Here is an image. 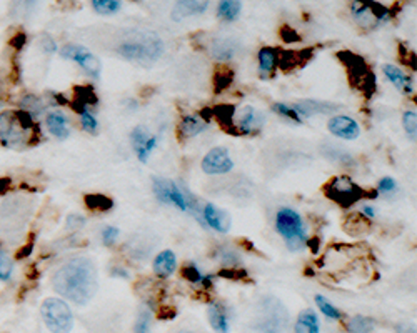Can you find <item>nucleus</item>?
I'll use <instances>...</instances> for the list:
<instances>
[{
    "label": "nucleus",
    "instance_id": "obj_1",
    "mask_svg": "<svg viewBox=\"0 0 417 333\" xmlns=\"http://www.w3.org/2000/svg\"><path fill=\"white\" fill-rule=\"evenodd\" d=\"M52 288L60 297L77 305H85L94 298L99 288V275L96 264L89 256H77L67 260L50 278Z\"/></svg>",
    "mask_w": 417,
    "mask_h": 333
},
{
    "label": "nucleus",
    "instance_id": "obj_2",
    "mask_svg": "<svg viewBox=\"0 0 417 333\" xmlns=\"http://www.w3.org/2000/svg\"><path fill=\"white\" fill-rule=\"evenodd\" d=\"M39 137L35 118L26 111L0 113V142L12 150H23ZM39 142V140H37Z\"/></svg>",
    "mask_w": 417,
    "mask_h": 333
},
{
    "label": "nucleus",
    "instance_id": "obj_3",
    "mask_svg": "<svg viewBox=\"0 0 417 333\" xmlns=\"http://www.w3.org/2000/svg\"><path fill=\"white\" fill-rule=\"evenodd\" d=\"M40 315L50 333H70L74 328V313L62 298L49 297L42 302Z\"/></svg>",
    "mask_w": 417,
    "mask_h": 333
},
{
    "label": "nucleus",
    "instance_id": "obj_4",
    "mask_svg": "<svg viewBox=\"0 0 417 333\" xmlns=\"http://www.w3.org/2000/svg\"><path fill=\"white\" fill-rule=\"evenodd\" d=\"M276 230L286 240L289 250L297 252L306 245V227L302 217L289 207H282L276 215Z\"/></svg>",
    "mask_w": 417,
    "mask_h": 333
},
{
    "label": "nucleus",
    "instance_id": "obj_5",
    "mask_svg": "<svg viewBox=\"0 0 417 333\" xmlns=\"http://www.w3.org/2000/svg\"><path fill=\"white\" fill-rule=\"evenodd\" d=\"M287 310L277 298H262L255 318V330L260 333H282L287 327Z\"/></svg>",
    "mask_w": 417,
    "mask_h": 333
},
{
    "label": "nucleus",
    "instance_id": "obj_6",
    "mask_svg": "<svg viewBox=\"0 0 417 333\" xmlns=\"http://www.w3.org/2000/svg\"><path fill=\"white\" fill-rule=\"evenodd\" d=\"M164 44L157 35H144L142 39L124 42L117 47V54L127 60L155 62L162 55Z\"/></svg>",
    "mask_w": 417,
    "mask_h": 333
},
{
    "label": "nucleus",
    "instance_id": "obj_7",
    "mask_svg": "<svg viewBox=\"0 0 417 333\" xmlns=\"http://www.w3.org/2000/svg\"><path fill=\"white\" fill-rule=\"evenodd\" d=\"M326 195L327 198L339 203L340 207H350L364 197H371V192H366L362 187H359L350 177L339 175L326 185Z\"/></svg>",
    "mask_w": 417,
    "mask_h": 333
},
{
    "label": "nucleus",
    "instance_id": "obj_8",
    "mask_svg": "<svg viewBox=\"0 0 417 333\" xmlns=\"http://www.w3.org/2000/svg\"><path fill=\"white\" fill-rule=\"evenodd\" d=\"M154 193L159 202L165 203V205H175L182 212H192L196 208L191 193L184 192L174 180L154 179Z\"/></svg>",
    "mask_w": 417,
    "mask_h": 333
},
{
    "label": "nucleus",
    "instance_id": "obj_9",
    "mask_svg": "<svg viewBox=\"0 0 417 333\" xmlns=\"http://www.w3.org/2000/svg\"><path fill=\"white\" fill-rule=\"evenodd\" d=\"M339 59H343L344 64L348 65L349 77L354 82L355 89H361L366 94V97H372L374 90H376V77L367 69L362 57L350 54V52H340Z\"/></svg>",
    "mask_w": 417,
    "mask_h": 333
},
{
    "label": "nucleus",
    "instance_id": "obj_10",
    "mask_svg": "<svg viewBox=\"0 0 417 333\" xmlns=\"http://www.w3.org/2000/svg\"><path fill=\"white\" fill-rule=\"evenodd\" d=\"M350 11H352L355 22L366 28H376L377 26L387 22L392 17L391 9L384 7L382 4H377V2H371V4L352 2Z\"/></svg>",
    "mask_w": 417,
    "mask_h": 333
},
{
    "label": "nucleus",
    "instance_id": "obj_11",
    "mask_svg": "<svg viewBox=\"0 0 417 333\" xmlns=\"http://www.w3.org/2000/svg\"><path fill=\"white\" fill-rule=\"evenodd\" d=\"M60 55H62L64 59L74 60L75 64H79L85 72L94 75V77H99L102 72L101 60H99L91 50L85 49L84 45H75V44L64 45L62 49H60Z\"/></svg>",
    "mask_w": 417,
    "mask_h": 333
},
{
    "label": "nucleus",
    "instance_id": "obj_12",
    "mask_svg": "<svg viewBox=\"0 0 417 333\" xmlns=\"http://www.w3.org/2000/svg\"><path fill=\"white\" fill-rule=\"evenodd\" d=\"M201 166L207 175H224L234 169V160L230 159L229 150L224 147H214L204 157Z\"/></svg>",
    "mask_w": 417,
    "mask_h": 333
},
{
    "label": "nucleus",
    "instance_id": "obj_13",
    "mask_svg": "<svg viewBox=\"0 0 417 333\" xmlns=\"http://www.w3.org/2000/svg\"><path fill=\"white\" fill-rule=\"evenodd\" d=\"M265 125V115L264 112L257 111L252 106H245L239 112L234 113V127L244 135H254L262 130Z\"/></svg>",
    "mask_w": 417,
    "mask_h": 333
},
{
    "label": "nucleus",
    "instance_id": "obj_14",
    "mask_svg": "<svg viewBox=\"0 0 417 333\" xmlns=\"http://www.w3.org/2000/svg\"><path fill=\"white\" fill-rule=\"evenodd\" d=\"M202 218L204 225H207L212 230L219 233H227L232 227V218L229 212L224 210V208H219L214 203H207L206 207L202 208Z\"/></svg>",
    "mask_w": 417,
    "mask_h": 333
},
{
    "label": "nucleus",
    "instance_id": "obj_15",
    "mask_svg": "<svg viewBox=\"0 0 417 333\" xmlns=\"http://www.w3.org/2000/svg\"><path fill=\"white\" fill-rule=\"evenodd\" d=\"M327 128L333 135L339 137L343 140H355L361 135V127L359 123L350 118L349 115H335L330 117V120L327 122Z\"/></svg>",
    "mask_w": 417,
    "mask_h": 333
},
{
    "label": "nucleus",
    "instance_id": "obj_16",
    "mask_svg": "<svg viewBox=\"0 0 417 333\" xmlns=\"http://www.w3.org/2000/svg\"><path fill=\"white\" fill-rule=\"evenodd\" d=\"M382 70L384 75L391 80L392 85H394L397 90H401V92H404L406 95L414 94V79H412L411 75H406L402 72V69H399V67L386 64L382 67Z\"/></svg>",
    "mask_w": 417,
    "mask_h": 333
},
{
    "label": "nucleus",
    "instance_id": "obj_17",
    "mask_svg": "<svg viewBox=\"0 0 417 333\" xmlns=\"http://www.w3.org/2000/svg\"><path fill=\"white\" fill-rule=\"evenodd\" d=\"M45 123L47 128H49L50 135H54L55 139L59 140H65L69 139L70 135V122L69 117L65 115L64 112H49L45 117Z\"/></svg>",
    "mask_w": 417,
    "mask_h": 333
},
{
    "label": "nucleus",
    "instance_id": "obj_18",
    "mask_svg": "<svg viewBox=\"0 0 417 333\" xmlns=\"http://www.w3.org/2000/svg\"><path fill=\"white\" fill-rule=\"evenodd\" d=\"M208 9V2H197V0H186V2H177L170 12V17L175 22H181L187 17L201 16Z\"/></svg>",
    "mask_w": 417,
    "mask_h": 333
},
{
    "label": "nucleus",
    "instance_id": "obj_19",
    "mask_svg": "<svg viewBox=\"0 0 417 333\" xmlns=\"http://www.w3.org/2000/svg\"><path fill=\"white\" fill-rule=\"evenodd\" d=\"M208 323L217 333H229V315H227L226 307L221 302H212L207 310Z\"/></svg>",
    "mask_w": 417,
    "mask_h": 333
},
{
    "label": "nucleus",
    "instance_id": "obj_20",
    "mask_svg": "<svg viewBox=\"0 0 417 333\" xmlns=\"http://www.w3.org/2000/svg\"><path fill=\"white\" fill-rule=\"evenodd\" d=\"M259 70L262 79L272 77L279 65V52L274 47H262L259 50Z\"/></svg>",
    "mask_w": 417,
    "mask_h": 333
},
{
    "label": "nucleus",
    "instance_id": "obj_21",
    "mask_svg": "<svg viewBox=\"0 0 417 333\" xmlns=\"http://www.w3.org/2000/svg\"><path fill=\"white\" fill-rule=\"evenodd\" d=\"M177 269V256L172 250H162L154 259V272L160 278H169Z\"/></svg>",
    "mask_w": 417,
    "mask_h": 333
},
{
    "label": "nucleus",
    "instance_id": "obj_22",
    "mask_svg": "<svg viewBox=\"0 0 417 333\" xmlns=\"http://www.w3.org/2000/svg\"><path fill=\"white\" fill-rule=\"evenodd\" d=\"M207 128V123L199 115H184L179 122L177 132L181 139H192V137L201 135Z\"/></svg>",
    "mask_w": 417,
    "mask_h": 333
},
{
    "label": "nucleus",
    "instance_id": "obj_23",
    "mask_svg": "<svg viewBox=\"0 0 417 333\" xmlns=\"http://www.w3.org/2000/svg\"><path fill=\"white\" fill-rule=\"evenodd\" d=\"M294 333H321V322L317 313L311 308L302 310L294 325Z\"/></svg>",
    "mask_w": 417,
    "mask_h": 333
},
{
    "label": "nucleus",
    "instance_id": "obj_24",
    "mask_svg": "<svg viewBox=\"0 0 417 333\" xmlns=\"http://www.w3.org/2000/svg\"><path fill=\"white\" fill-rule=\"evenodd\" d=\"M294 111L299 113V117H311L314 113H327L330 111H335L339 108V106H333V103H326V102H317V100H304V102L294 103L292 106Z\"/></svg>",
    "mask_w": 417,
    "mask_h": 333
},
{
    "label": "nucleus",
    "instance_id": "obj_25",
    "mask_svg": "<svg viewBox=\"0 0 417 333\" xmlns=\"http://www.w3.org/2000/svg\"><path fill=\"white\" fill-rule=\"evenodd\" d=\"M150 133L147 130L145 127L137 125L134 127V130L130 132V142H132V149H134L137 159H139L142 164H144V147L149 140Z\"/></svg>",
    "mask_w": 417,
    "mask_h": 333
},
{
    "label": "nucleus",
    "instance_id": "obj_26",
    "mask_svg": "<svg viewBox=\"0 0 417 333\" xmlns=\"http://www.w3.org/2000/svg\"><path fill=\"white\" fill-rule=\"evenodd\" d=\"M348 332L349 333H372L376 328V322L371 317L355 315L348 322Z\"/></svg>",
    "mask_w": 417,
    "mask_h": 333
},
{
    "label": "nucleus",
    "instance_id": "obj_27",
    "mask_svg": "<svg viewBox=\"0 0 417 333\" xmlns=\"http://www.w3.org/2000/svg\"><path fill=\"white\" fill-rule=\"evenodd\" d=\"M207 113H211V117H216L219 123L224 128L229 130L230 127H234V107L232 106H219L216 108H206Z\"/></svg>",
    "mask_w": 417,
    "mask_h": 333
},
{
    "label": "nucleus",
    "instance_id": "obj_28",
    "mask_svg": "<svg viewBox=\"0 0 417 333\" xmlns=\"http://www.w3.org/2000/svg\"><path fill=\"white\" fill-rule=\"evenodd\" d=\"M240 11H243V4L234 2V0H226V2H221L219 7H217V16L226 22H234L239 17Z\"/></svg>",
    "mask_w": 417,
    "mask_h": 333
},
{
    "label": "nucleus",
    "instance_id": "obj_29",
    "mask_svg": "<svg viewBox=\"0 0 417 333\" xmlns=\"http://www.w3.org/2000/svg\"><path fill=\"white\" fill-rule=\"evenodd\" d=\"M235 54V45L230 40H216L212 45V55L217 60H230Z\"/></svg>",
    "mask_w": 417,
    "mask_h": 333
},
{
    "label": "nucleus",
    "instance_id": "obj_30",
    "mask_svg": "<svg viewBox=\"0 0 417 333\" xmlns=\"http://www.w3.org/2000/svg\"><path fill=\"white\" fill-rule=\"evenodd\" d=\"M316 303H317V307H319V310L324 313V315L327 317V318H333V320H340V318H343L344 315H343V312L340 310H338V308H335L333 303L329 302V300H327L324 295H316Z\"/></svg>",
    "mask_w": 417,
    "mask_h": 333
},
{
    "label": "nucleus",
    "instance_id": "obj_31",
    "mask_svg": "<svg viewBox=\"0 0 417 333\" xmlns=\"http://www.w3.org/2000/svg\"><path fill=\"white\" fill-rule=\"evenodd\" d=\"M91 6L101 16H112V13L121 11L122 4L116 2V0H92Z\"/></svg>",
    "mask_w": 417,
    "mask_h": 333
},
{
    "label": "nucleus",
    "instance_id": "obj_32",
    "mask_svg": "<svg viewBox=\"0 0 417 333\" xmlns=\"http://www.w3.org/2000/svg\"><path fill=\"white\" fill-rule=\"evenodd\" d=\"M85 203L92 210H111L113 207V202L106 195H87L85 197Z\"/></svg>",
    "mask_w": 417,
    "mask_h": 333
},
{
    "label": "nucleus",
    "instance_id": "obj_33",
    "mask_svg": "<svg viewBox=\"0 0 417 333\" xmlns=\"http://www.w3.org/2000/svg\"><path fill=\"white\" fill-rule=\"evenodd\" d=\"M13 275V260L6 250L0 249V282H9Z\"/></svg>",
    "mask_w": 417,
    "mask_h": 333
},
{
    "label": "nucleus",
    "instance_id": "obj_34",
    "mask_svg": "<svg viewBox=\"0 0 417 333\" xmlns=\"http://www.w3.org/2000/svg\"><path fill=\"white\" fill-rule=\"evenodd\" d=\"M80 123H82L84 130L92 133V135H96L99 132V122L94 113L89 111V108H85V111H80Z\"/></svg>",
    "mask_w": 417,
    "mask_h": 333
},
{
    "label": "nucleus",
    "instance_id": "obj_35",
    "mask_svg": "<svg viewBox=\"0 0 417 333\" xmlns=\"http://www.w3.org/2000/svg\"><path fill=\"white\" fill-rule=\"evenodd\" d=\"M402 125H404V130L407 135H409L411 140H416L417 137V115L416 111H407L402 115Z\"/></svg>",
    "mask_w": 417,
    "mask_h": 333
},
{
    "label": "nucleus",
    "instance_id": "obj_36",
    "mask_svg": "<svg viewBox=\"0 0 417 333\" xmlns=\"http://www.w3.org/2000/svg\"><path fill=\"white\" fill-rule=\"evenodd\" d=\"M150 320H152V313H150L149 308H142L137 315L134 332L135 333H149L150 332Z\"/></svg>",
    "mask_w": 417,
    "mask_h": 333
},
{
    "label": "nucleus",
    "instance_id": "obj_37",
    "mask_svg": "<svg viewBox=\"0 0 417 333\" xmlns=\"http://www.w3.org/2000/svg\"><path fill=\"white\" fill-rule=\"evenodd\" d=\"M22 107L26 108V112L30 113L32 117L39 115V113L44 112L45 108L44 103H42V100L34 97V95H27L26 98H22Z\"/></svg>",
    "mask_w": 417,
    "mask_h": 333
},
{
    "label": "nucleus",
    "instance_id": "obj_38",
    "mask_svg": "<svg viewBox=\"0 0 417 333\" xmlns=\"http://www.w3.org/2000/svg\"><path fill=\"white\" fill-rule=\"evenodd\" d=\"M272 111L276 112V113H279V115L289 118V120H292V122H296V123H302V118L299 117V113L294 111V108L291 106H287V103H282V102L274 103Z\"/></svg>",
    "mask_w": 417,
    "mask_h": 333
},
{
    "label": "nucleus",
    "instance_id": "obj_39",
    "mask_svg": "<svg viewBox=\"0 0 417 333\" xmlns=\"http://www.w3.org/2000/svg\"><path fill=\"white\" fill-rule=\"evenodd\" d=\"M214 84H216V92L217 94L229 87V85L232 84V70H229V69L217 70L216 77H214Z\"/></svg>",
    "mask_w": 417,
    "mask_h": 333
},
{
    "label": "nucleus",
    "instance_id": "obj_40",
    "mask_svg": "<svg viewBox=\"0 0 417 333\" xmlns=\"http://www.w3.org/2000/svg\"><path fill=\"white\" fill-rule=\"evenodd\" d=\"M182 275L189 280V282H192V283H202L204 282V275L199 272V269L196 265L184 266Z\"/></svg>",
    "mask_w": 417,
    "mask_h": 333
},
{
    "label": "nucleus",
    "instance_id": "obj_41",
    "mask_svg": "<svg viewBox=\"0 0 417 333\" xmlns=\"http://www.w3.org/2000/svg\"><path fill=\"white\" fill-rule=\"evenodd\" d=\"M117 239H118V228L117 227L107 225L106 228H104V230H102V242H104V245L112 247L117 242Z\"/></svg>",
    "mask_w": 417,
    "mask_h": 333
},
{
    "label": "nucleus",
    "instance_id": "obj_42",
    "mask_svg": "<svg viewBox=\"0 0 417 333\" xmlns=\"http://www.w3.org/2000/svg\"><path fill=\"white\" fill-rule=\"evenodd\" d=\"M84 225H85V217L79 215V213H72V215H69L67 222H65L67 230H80Z\"/></svg>",
    "mask_w": 417,
    "mask_h": 333
},
{
    "label": "nucleus",
    "instance_id": "obj_43",
    "mask_svg": "<svg viewBox=\"0 0 417 333\" xmlns=\"http://www.w3.org/2000/svg\"><path fill=\"white\" fill-rule=\"evenodd\" d=\"M396 188H397V184L392 177H384L381 179V182H379V192L382 193H391L394 192Z\"/></svg>",
    "mask_w": 417,
    "mask_h": 333
},
{
    "label": "nucleus",
    "instance_id": "obj_44",
    "mask_svg": "<svg viewBox=\"0 0 417 333\" xmlns=\"http://www.w3.org/2000/svg\"><path fill=\"white\" fill-rule=\"evenodd\" d=\"M281 35H282V39L287 42V44H294V42H299L301 40V37L297 35V32L294 30V28H291L289 26H284L282 28H281Z\"/></svg>",
    "mask_w": 417,
    "mask_h": 333
},
{
    "label": "nucleus",
    "instance_id": "obj_45",
    "mask_svg": "<svg viewBox=\"0 0 417 333\" xmlns=\"http://www.w3.org/2000/svg\"><path fill=\"white\" fill-rule=\"evenodd\" d=\"M157 144H159V137L157 135H150L149 140H147L145 147H144V164H145L147 160H149L150 154H152L155 147H157Z\"/></svg>",
    "mask_w": 417,
    "mask_h": 333
},
{
    "label": "nucleus",
    "instance_id": "obj_46",
    "mask_svg": "<svg viewBox=\"0 0 417 333\" xmlns=\"http://www.w3.org/2000/svg\"><path fill=\"white\" fill-rule=\"evenodd\" d=\"M42 47H44V50H45V52H55V50H57L55 42L52 40L49 35H44V37H42Z\"/></svg>",
    "mask_w": 417,
    "mask_h": 333
},
{
    "label": "nucleus",
    "instance_id": "obj_47",
    "mask_svg": "<svg viewBox=\"0 0 417 333\" xmlns=\"http://www.w3.org/2000/svg\"><path fill=\"white\" fill-rule=\"evenodd\" d=\"M362 213H364V215H366L367 218H371V220H372L374 217H376V210H374V208H372L371 205H364V207H362Z\"/></svg>",
    "mask_w": 417,
    "mask_h": 333
},
{
    "label": "nucleus",
    "instance_id": "obj_48",
    "mask_svg": "<svg viewBox=\"0 0 417 333\" xmlns=\"http://www.w3.org/2000/svg\"><path fill=\"white\" fill-rule=\"evenodd\" d=\"M397 333H416V330H414V328H411V327L401 325V327H397Z\"/></svg>",
    "mask_w": 417,
    "mask_h": 333
},
{
    "label": "nucleus",
    "instance_id": "obj_49",
    "mask_svg": "<svg viewBox=\"0 0 417 333\" xmlns=\"http://www.w3.org/2000/svg\"><path fill=\"white\" fill-rule=\"evenodd\" d=\"M0 113H2V100H0Z\"/></svg>",
    "mask_w": 417,
    "mask_h": 333
}]
</instances>
